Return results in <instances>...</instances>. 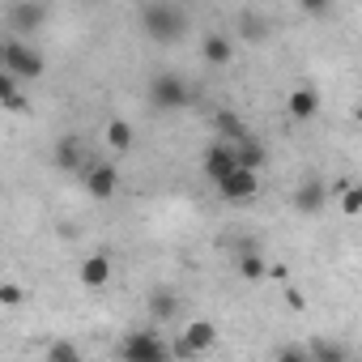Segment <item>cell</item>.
<instances>
[{
    "instance_id": "1",
    "label": "cell",
    "mask_w": 362,
    "mask_h": 362,
    "mask_svg": "<svg viewBox=\"0 0 362 362\" xmlns=\"http://www.w3.org/2000/svg\"><path fill=\"white\" fill-rule=\"evenodd\" d=\"M141 26H145V35L153 43H175L188 30V13L179 5H145L141 9Z\"/></svg>"
},
{
    "instance_id": "2",
    "label": "cell",
    "mask_w": 362,
    "mask_h": 362,
    "mask_svg": "<svg viewBox=\"0 0 362 362\" xmlns=\"http://www.w3.org/2000/svg\"><path fill=\"white\" fill-rule=\"evenodd\" d=\"M0 69L18 81H35V77H43V56L35 47H26L22 39H5V47H0Z\"/></svg>"
},
{
    "instance_id": "3",
    "label": "cell",
    "mask_w": 362,
    "mask_h": 362,
    "mask_svg": "<svg viewBox=\"0 0 362 362\" xmlns=\"http://www.w3.org/2000/svg\"><path fill=\"white\" fill-rule=\"evenodd\" d=\"M149 103L158 111H179V107L192 103V90H188V81L179 77V73H158L149 81Z\"/></svg>"
},
{
    "instance_id": "4",
    "label": "cell",
    "mask_w": 362,
    "mask_h": 362,
    "mask_svg": "<svg viewBox=\"0 0 362 362\" xmlns=\"http://www.w3.org/2000/svg\"><path fill=\"white\" fill-rule=\"evenodd\" d=\"M170 345L158 337V332H128L124 337V362H170Z\"/></svg>"
},
{
    "instance_id": "5",
    "label": "cell",
    "mask_w": 362,
    "mask_h": 362,
    "mask_svg": "<svg viewBox=\"0 0 362 362\" xmlns=\"http://www.w3.org/2000/svg\"><path fill=\"white\" fill-rule=\"evenodd\" d=\"M201 170H205V179L222 184V179H230V175L239 170V149L226 145V141H214V145L205 149V158H201Z\"/></svg>"
},
{
    "instance_id": "6",
    "label": "cell",
    "mask_w": 362,
    "mask_h": 362,
    "mask_svg": "<svg viewBox=\"0 0 362 362\" xmlns=\"http://www.w3.org/2000/svg\"><path fill=\"white\" fill-rule=\"evenodd\" d=\"M218 192L226 197V201H252L256 192H260V175L256 170H235L230 179H222V184H218Z\"/></svg>"
},
{
    "instance_id": "7",
    "label": "cell",
    "mask_w": 362,
    "mask_h": 362,
    "mask_svg": "<svg viewBox=\"0 0 362 362\" xmlns=\"http://www.w3.org/2000/svg\"><path fill=\"white\" fill-rule=\"evenodd\" d=\"M115 188H119L115 166H86V192H90V197L111 201V197H115Z\"/></svg>"
},
{
    "instance_id": "8",
    "label": "cell",
    "mask_w": 362,
    "mask_h": 362,
    "mask_svg": "<svg viewBox=\"0 0 362 362\" xmlns=\"http://www.w3.org/2000/svg\"><path fill=\"white\" fill-rule=\"evenodd\" d=\"M324 201H328V192H324V184L311 175V179H303L298 184V192H294V209L298 214H320L324 209Z\"/></svg>"
},
{
    "instance_id": "9",
    "label": "cell",
    "mask_w": 362,
    "mask_h": 362,
    "mask_svg": "<svg viewBox=\"0 0 362 362\" xmlns=\"http://www.w3.org/2000/svg\"><path fill=\"white\" fill-rule=\"evenodd\" d=\"M230 56H235V47H230L226 35H205V39H201V60H205V64L222 69V64H230Z\"/></svg>"
},
{
    "instance_id": "10",
    "label": "cell",
    "mask_w": 362,
    "mask_h": 362,
    "mask_svg": "<svg viewBox=\"0 0 362 362\" xmlns=\"http://www.w3.org/2000/svg\"><path fill=\"white\" fill-rule=\"evenodd\" d=\"M77 277H81V286L98 290V286H107V281H111V260H107V256H86V260H81V269H77Z\"/></svg>"
},
{
    "instance_id": "11",
    "label": "cell",
    "mask_w": 362,
    "mask_h": 362,
    "mask_svg": "<svg viewBox=\"0 0 362 362\" xmlns=\"http://www.w3.org/2000/svg\"><path fill=\"white\" fill-rule=\"evenodd\" d=\"M184 341H188V349H192V354H205V349H214L218 328H214L209 320H192V324L184 328Z\"/></svg>"
},
{
    "instance_id": "12",
    "label": "cell",
    "mask_w": 362,
    "mask_h": 362,
    "mask_svg": "<svg viewBox=\"0 0 362 362\" xmlns=\"http://www.w3.org/2000/svg\"><path fill=\"white\" fill-rule=\"evenodd\" d=\"M43 18H47V9H43V5H9V26H13L18 35L35 30Z\"/></svg>"
},
{
    "instance_id": "13",
    "label": "cell",
    "mask_w": 362,
    "mask_h": 362,
    "mask_svg": "<svg viewBox=\"0 0 362 362\" xmlns=\"http://www.w3.org/2000/svg\"><path fill=\"white\" fill-rule=\"evenodd\" d=\"M214 124H218V136H222L226 145H243V141L252 136V132H247V124H243L235 111H218V119H214Z\"/></svg>"
},
{
    "instance_id": "14",
    "label": "cell",
    "mask_w": 362,
    "mask_h": 362,
    "mask_svg": "<svg viewBox=\"0 0 362 362\" xmlns=\"http://www.w3.org/2000/svg\"><path fill=\"white\" fill-rule=\"evenodd\" d=\"M286 111H290L294 119H311V115L320 111V94H315V90H294L290 103H286Z\"/></svg>"
},
{
    "instance_id": "15",
    "label": "cell",
    "mask_w": 362,
    "mask_h": 362,
    "mask_svg": "<svg viewBox=\"0 0 362 362\" xmlns=\"http://www.w3.org/2000/svg\"><path fill=\"white\" fill-rule=\"evenodd\" d=\"M103 136H107V145L119 149V153L132 149V124H128V119H111V124L103 128Z\"/></svg>"
},
{
    "instance_id": "16",
    "label": "cell",
    "mask_w": 362,
    "mask_h": 362,
    "mask_svg": "<svg viewBox=\"0 0 362 362\" xmlns=\"http://www.w3.org/2000/svg\"><path fill=\"white\" fill-rule=\"evenodd\" d=\"M307 349H311V362H349V354L337 341H324V337H315Z\"/></svg>"
},
{
    "instance_id": "17",
    "label": "cell",
    "mask_w": 362,
    "mask_h": 362,
    "mask_svg": "<svg viewBox=\"0 0 362 362\" xmlns=\"http://www.w3.org/2000/svg\"><path fill=\"white\" fill-rule=\"evenodd\" d=\"M0 103L9 111H26V94L18 90V77H9V73H0Z\"/></svg>"
},
{
    "instance_id": "18",
    "label": "cell",
    "mask_w": 362,
    "mask_h": 362,
    "mask_svg": "<svg viewBox=\"0 0 362 362\" xmlns=\"http://www.w3.org/2000/svg\"><path fill=\"white\" fill-rule=\"evenodd\" d=\"M235 269H239V277H243V281H260V277H269V264H264L256 252H243Z\"/></svg>"
},
{
    "instance_id": "19",
    "label": "cell",
    "mask_w": 362,
    "mask_h": 362,
    "mask_svg": "<svg viewBox=\"0 0 362 362\" xmlns=\"http://www.w3.org/2000/svg\"><path fill=\"white\" fill-rule=\"evenodd\" d=\"M149 311H153V320H170V315L179 311V298H175L170 290H153V294H149Z\"/></svg>"
},
{
    "instance_id": "20",
    "label": "cell",
    "mask_w": 362,
    "mask_h": 362,
    "mask_svg": "<svg viewBox=\"0 0 362 362\" xmlns=\"http://www.w3.org/2000/svg\"><path fill=\"white\" fill-rule=\"evenodd\" d=\"M235 149H239V166H243V170H260V166H264V149H260L252 136H247L243 145H235Z\"/></svg>"
},
{
    "instance_id": "21",
    "label": "cell",
    "mask_w": 362,
    "mask_h": 362,
    "mask_svg": "<svg viewBox=\"0 0 362 362\" xmlns=\"http://www.w3.org/2000/svg\"><path fill=\"white\" fill-rule=\"evenodd\" d=\"M56 162H60L64 170H77V166H81V149H77L73 136H64V141L56 145Z\"/></svg>"
},
{
    "instance_id": "22",
    "label": "cell",
    "mask_w": 362,
    "mask_h": 362,
    "mask_svg": "<svg viewBox=\"0 0 362 362\" xmlns=\"http://www.w3.org/2000/svg\"><path fill=\"white\" fill-rule=\"evenodd\" d=\"M47 362H86V358H81V349L73 341H52L47 345Z\"/></svg>"
},
{
    "instance_id": "23",
    "label": "cell",
    "mask_w": 362,
    "mask_h": 362,
    "mask_svg": "<svg viewBox=\"0 0 362 362\" xmlns=\"http://www.w3.org/2000/svg\"><path fill=\"white\" fill-rule=\"evenodd\" d=\"M277 362H311V349L307 345H286V349H277Z\"/></svg>"
},
{
    "instance_id": "24",
    "label": "cell",
    "mask_w": 362,
    "mask_h": 362,
    "mask_svg": "<svg viewBox=\"0 0 362 362\" xmlns=\"http://www.w3.org/2000/svg\"><path fill=\"white\" fill-rule=\"evenodd\" d=\"M0 303H5V307H18V303H22V286L5 281V286H0Z\"/></svg>"
},
{
    "instance_id": "25",
    "label": "cell",
    "mask_w": 362,
    "mask_h": 362,
    "mask_svg": "<svg viewBox=\"0 0 362 362\" xmlns=\"http://www.w3.org/2000/svg\"><path fill=\"white\" fill-rule=\"evenodd\" d=\"M286 303H290V311H303V303H307V298H303V290H294V286H290V290H286Z\"/></svg>"
},
{
    "instance_id": "26",
    "label": "cell",
    "mask_w": 362,
    "mask_h": 362,
    "mask_svg": "<svg viewBox=\"0 0 362 362\" xmlns=\"http://www.w3.org/2000/svg\"><path fill=\"white\" fill-rule=\"evenodd\" d=\"M269 277H273V281H286V277H290V269H286V264H273V269H269Z\"/></svg>"
},
{
    "instance_id": "27",
    "label": "cell",
    "mask_w": 362,
    "mask_h": 362,
    "mask_svg": "<svg viewBox=\"0 0 362 362\" xmlns=\"http://www.w3.org/2000/svg\"><path fill=\"white\" fill-rule=\"evenodd\" d=\"M354 119H358V128H362V103H358V111H354Z\"/></svg>"
},
{
    "instance_id": "28",
    "label": "cell",
    "mask_w": 362,
    "mask_h": 362,
    "mask_svg": "<svg viewBox=\"0 0 362 362\" xmlns=\"http://www.w3.org/2000/svg\"><path fill=\"white\" fill-rule=\"evenodd\" d=\"M358 192H362V184H358Z\"/></svg>"
}]
</instances>
